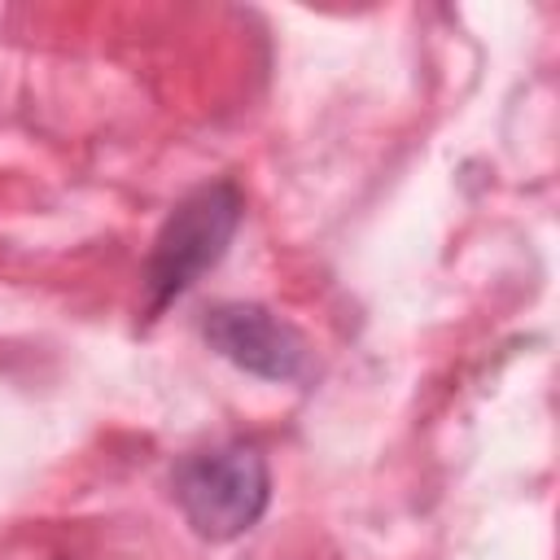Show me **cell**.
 Instances as JSON below:
<instances>
[{"label":"cell","mask_w":560,"mask_h":560,"mask_svg":"<svg viewBox=\"0 0 560 560\" xmlns=\"http://www.w3.org/2000/svg\"><path fill=\"white\" fill-rule=\"evenodd\" d=\"M241 188L219 179V184H201L192 188L162 223V232L153 236L149 262H144V293H149V315H158L166 302H175L179 293H188L228 249V241L236 236L241 223Z\"/></svg>","instance_id":"cell-1"},{"label":"cell","mask_w":560,"mask_h":560,"mask_svg":"<svg viewBox=\"0 0 560 560\" xmlns=\"http://www.w3.org/2000/svg\"><path fill=\"white\" fill-rule=\"evenodd\" d=\"M171 486H175V503L184 521L210 542H228L254 529L271 499L267 459L241 442L188 455L175 468Z\"/></svg>","instance_id":"cell-2"},{"label":"cell","mask_w":560,"mask_h":560,"mask_svg":"<svg viewBox=\"0 0 560 560\" xmlns=\"http://www.w3.org/2000/svg\"><path fill=\"white\" fill-rule=\"evenodd\" d=\"M206 341L262 381H298L306 372V337L258 302H223L206 319Z\"/></svg>","instance_id":"cell-3"}]
</instances>
